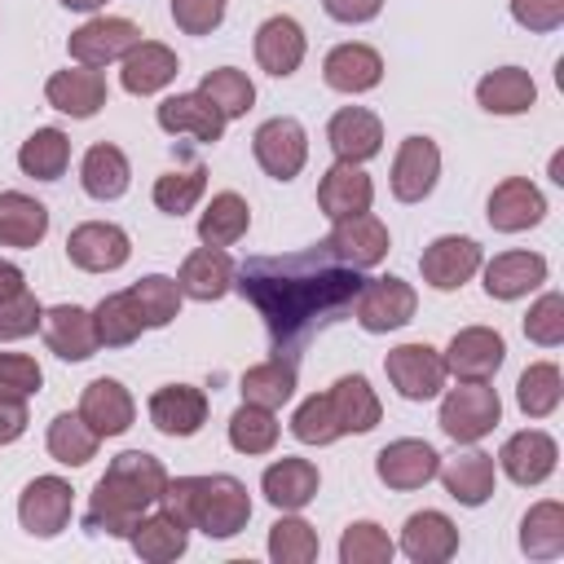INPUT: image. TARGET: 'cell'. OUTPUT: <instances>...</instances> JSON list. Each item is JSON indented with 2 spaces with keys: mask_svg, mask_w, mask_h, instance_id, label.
<instances>
[{
  "mask_svg": "<svg viewBox=\"0 0 564 564\" xmlns=\"http://www.w3.org/2000/svg\"><path fill=\"white\" fill-rule=\"evenodd\" d=\"M361 282V269L344 264L326 242L282 256H251L242 269H234V286L264 317L273 357L286 361L304 339L322 335L352 308Z\"/></svg>",
  "mask_w": 564,
  "mask_h": 564,
  "instance_id": "obj_1",
  "label": "cell"
},
{
  "mask_svg": "<svg viewBox=\"0 0 564 564\" xmlns=\"http://www.w3.org/2000/svg\"><path fill=\"white\" fill-rule=\"evenodd\" d=\"M167 485V467L145 454V449H123L106 476L93 485L88 511H84V529L88 533H110V538H128L137 529V520L159 507Z\"/></svg>",
  "mask_w": 564,
  "mask_h": 564,
  "instance_id": "obj_2",
  "label": "cell"
},
{
  "mask_svg": "<svg viewBox=\"0 0 564 564\" xmlns=\"http://www.w3.org/2000/svg\"><path fill=\"white\" fill-rule=\"evenodd\" d=\"M159 507L176 511L189 529L207 538H234L251 520V494L238 476L216 471V476H167Z\"/></svg>",
  "mask_w": 564,
  "mask_h": 564,
  "instance_id": "obj_3",
  "label": "cell"
},
{
  "mask_svg": "<svg viewBox=\"0 0 564 564\" xmlns=\"http://www.w3.org/2000/svg\"><path fill=\"white\" fill-rule=\"evenodd\" d=\"M502 419V401L498 388H489V379H458V388H449L441 397V432L458 445H476L485 441Z\"/></svg>",
  "mask_w": 564,
  "mask_h": 564,
  "instance_id": "obj_4",
  "label": "cell"
},
{
  "mask_svg": "<svg viewBox=\"0 0 564 564\" xmlns=\"http://www.w3.org/2000/svg\"><path fill=\"white\" fill-rule=\"evenodd\" d=\"M419 308V295L405 278H366L357 300H352V313H357V326L370 330V335H388V330H401Z\"/></svg>",
  "mask_w": 564,
  "mask_h": 564,
  "instance_id": "obj_5",
  "label": "cell"
},
{
  "mask_svg": "<svg viewBox=\"0 0 564 564\" xmlns=\"http://www.w3.org/2000/svg\"><path fill=\"white\" fill-rule=\"evenodd\" d=\"M141 44V26L132 18H88L79 31H70L66 40V53L75 66H110V62H123L132 48Z\"/></svg>",
  "mask_w": 564,
  "mask_h": 564,
  "instance_id": "obj_6",
  "label": "cell"
},
{
  "mask_svg": "<svg viewBox=\"0 0 564 564\" xmlns=\"http://www.w3.org/2000/svg\"><path fill=\"white\" fill-rule=\"evenodd\" d=\"M251 150H256V163L273 176V181H295L300 167L308 163V132L300 119L291 115H278V119H264L251 137Z\"/></svg>",
  "mask_w": 564,
  "mask_h": 564,
  "instance_id": "obj_7",
  "label": "cell"
},
{
  "mask_svg": "<svg viewBox=\"0 0 564 564\" xmlns=\"http://www.w3.org/2000/svg\"><path fill=\"white\" fill-rule=\"evenodd\" d=\"M128 256H132V238L115 220H84L66 238V260L84 273H115L128 264Z\"/></svg>",
  "mask_w": 564,
  "mask_h": 564,
  "instance_id": "obj_8",
  "label": "cell"
},
{
  "mask_svg": "<svg viewBox=\"0 0 564 564\" xmlns=\"http://www.w3.org/2000/svg\"><path fill=\"white\" fill-rule=\"evenodd\" d=\"M383 370H388V383L405 397V401H432L441 397L445 388V361L432 344H397L388 357H383Z\"/></svg>",
  "mask_w": 564,
  "mask_h": 564,
  "instance_id": "obj_9",
  "label": "cell"
},
{
  "mask_svg": "<svg viewBox=\"0 0 564 564\" xmlns=\"http://www.w3.org/2000/svg\"><path fill=\"white\" fill-rule=\"evenodd\" d=\"M485 256H480V242L476 238H463V234H441L423 247L419 256V269H423V282L432 291H458L463 282H471L480 273Z\"/></svg>",
  "mask_w": 564,
  "mask_h": 564,
  "instance_id": "obj_10",
  "label": "cell"
},
{
  "mask_svg": "<svg viewBox=\"0 0 564 564\" xmlns=\"http://www.w3.org/2000/svg\"><path fill=\"white\" fill-rule=\"evenodd\" d=\"M75 489L62 476H35L18 498V520L31 538H57L70 524Z\"/></svg>",
  "mask_w": 564,
  "mask_h": 564,
  "instance_id": "obj_11",
  "label": "cell"
},
{
  "mask_svg": "<svg viewBox=\"0 0 564 564\" xmlns=\"http://www.w3.org/2000/svg\"><path fill=\"white\" fill-rule=\"evenodd\" d=\"M445 375L454 379H494L498 366L507 361V339L494 326H463L441 352Z\"/></svg>",
  "mask_w": 564,
  "mask_h": 564,
  "instance_id": "obj_12",
  "label": "cell"
},
{
  "mask_svg": "<svg viewBox=\"0 0 564 564\" xmlns=\"http://www.w3.org/2000/svg\"><path fill=\"white\" fill-rule=\"evenodd\" d=\"M436 176H441V150L432 137H405L397 145V159H392V198L397 203H423L432 189H436Z\"/></svg>",
  "mask_w": 564,
  "mask_h": 564,
  "instance_id": "obj_13",
  "label": "cell"
},
{
  "mask_svg": "<svg viewBox=\"0 0 564 564\" xmlns=\"http://www.w3.org/2000/svg\"><path fill=\"white\" fill-rule=\"evenodd\" d=\"M436 467H441V454L427 441H414V436H401V441H392L375 454V476L388 489H401V494L423 489L427 480H436Z\"/></svg>",
  "mask_w": 564,
  "mask_h": 564,
  "instance_id": "obj_14",
  "label": "cell"
},
{
  "mask_svg": "<svg viewBox=\"0 0 564 564\" xmlns=\"http://www.w3.org/2000/svg\"><path fill=\"white\" fill-rule=\"evenodd\" d=\"M159 128L167 137H189V141H203V145H216L225 137V115L194 88V93H176V97H163L159 101Z\"/></svg>",
  "mask_w": 564,
  "mask_h": 564,
  "instance_id": "obj_15",
  "label": "cell"
},
{
  "mask_svg": "<svg viewBox=\"0 0 564 564\" xmlns=\"http://www.w3.org/2000/svg\"><path fill=\"white\" fill-rule=\"evenodd\" d=\"M326 247H330V251H335L344 264H352V269H375V264L388 256L392 238H388V225H383L379 216L361 212V216H344V220H330Z\"/></svg>",
  "mask_w": 564,
  "mask_h": 564,
  "instance_id": "obj_16",
  "label": "cell"
},
{
  "mask_svg": "<svg viewBox=\"0 0 564 564\" xmlns=\"http://www.w3.org/2000/svg\"><path fill=\"white\" fill-rule=\"evenodd\" d=\"M555 463H560V445L542 427H524V432L507 436L502 449H498V467L507 471V480H516L524 489L529 485H542L555 471Z\"/></svg>",
  "mask_w": 564,
  "mask_h": 564,
  "instance_id": "obj_17",
  "label": "cell"
},
{
  "mask_svg": "<svg viewBox=\"0 0 564 564\" xmlns=\"http://www.w3.org/2000/svg\"><path fill=\"white\" fill-rule=\"evenodd\" d=\"M375 203V181L361 172V163H344L335 159L326 167V176L317 181V207L326 220H344V216H361Z\"/></svg>",
  "mask_w": 564,
  "mask_h": 564,
  "instance_id": "obj_18",
  "label": "cell"
},
{
  "mask_svg": "<svg viewBox=\"0 0 564 564\" xmlns=\"http://www.w3.org/2000/svg\"><path fill=\"white\" fill-rule=\"evenodd\" d=\"M145 410L163 436H194L207 423V392L194 383H163L150 392Z\"/></svg>",
  "mask_w": 564,
  "mask_h": 564,
  "instance_id": "obj_19",
  "label": "cell"
},
{
  "mask_svg": "<svg viewBox=\"0 0 564 564\" xmlns=\"http://www.w3.org/2000/svg\"><path fill=\"white\" fill-rule=\"evenodd\" d=\"M436 476H441L445 494L454 502H463V507H485L494 498V489H498V463L485 449H463V454L445 458L436 467Z\"/></svg>",
  "mask_w": 564,
  "mask_h": 564,
  "instance_id": "obj_20",
  "label": "cell"
},
{
  "mask_svg": "<svg viewBox=\"0 0 564 564\" xmlns=\"http://www.w3.org/2000/svg\"><path fill=\"white\" fill-rule=\"evenodd\" d=\"M44 101L70 119H93L106 106V75L97 66H66L53 70L44 84Z\"/></svg>",
  "mask_w": 564,
  "mask_h": 564,
  "instance_id": "obj_21",
  "label": "cell"
},
{
  "mask_svg": "<svg viewBox=\"0 0 564 564\" xmlns=\"http://www.w3.org/2000/svg\"><path fill=\"white\" fill-rule=\"evenodd\" d=\"M546 216V198L529 176H507L494 185L489 194V225L498 234H524L533 225H542Z\"/></svg>",
  "mask_w": 564,
  "mask_h": 564,
  "instance_id": "obj_22",
  "label": "cell"
},
{
  "mask_svg": "<svg viewBox=\"0 0 564 564\" xmlns=\"http://www.w3.org/2000/svg\"><path fill=\"white\" fill-rule=\"evenodd\" d=\"M40 335L48 344V352H57L62 361H88L101 344L93 330V313L79 304H53L40 317Z\"/></svg>",
  "mask_w": 564,
  "mask_h": 564,
  "instance_id": "obj_23",
  "label": "cell"
},
{
  "mask_svg": "<svg viewBox=\"0 0 564 564\" xmlns=\"http://www.w3.org/2000/svg\"><path fill=\"white\" fill-rule=\"evenodd\" d=\"M304 53H308V40H304V26L295 18L273 13V18H264L256 26V62H260V70L286 79V75L300 70Z\"/></svg>",
  "mask_w": 564,
  "mask_h": 564,
  "instance_id": "obj_24",
  "label": "cell"
},
{
  "mask_svg": "<svg viewBox=\"0 0 564 564\" xmlns=\"http://www.w3.org/2000/svg\"><path fill=\"white\" fill-rule=\"evenodd\" d=\"M326 141H330L335 159H344V163H366V159H375V154L383 150V123H379V115L366 110V106H344V110L330 115Z\"/></svg>",
  "mask_w": 564,
  "mask_h": 564,
  "instance_id": "obj_25",
  "label": "cell"
},
{
  "mask_svg": "<svg viewBox=\"0 0 564 564\" xmlns=\"http://www.w3.org/2000/svg\"><path fill=\"white\" fill-rule=\"evenodd\" d=\"M401 555L414 564H445L458 551V529L445 511H414L401 524Z\"/></svg>",
  "mask_w": 564,
  "mask_h": 564,
  "instance_id": "obj_26",
  "label": "cell"
},
{
  "mask_svg": "<svg viewBox=\"0 0 564 564\" xmlns=\"http://www.w3.org/2000/svg\"><path fill=\"white\" fill-rule=\"evenodd\" d=\"M119 66H123V70H119V84H123V93H132V97H154V93H163V88L181 75L176 53H172L167 44H159V40H141Z\"/></svg>",
  "mask_w": 564,
  "mask_h": 564,
  "instance_id": "obj_27",
  "label": "cell"
},
{
  "mask_svg": "<svg viewBox=\"0 0 564 564\" xmlns=\"http://www.w3.org/2000/svg\"><path fill=\"white\" fill-rule=\"evenodd\" d=\"M79 414L97 436H123L137 419V401L119 379H93L79 397Z\"/></svg>",
  "mask_w": 564,
  "mask_h": 564,
  "instance_id": "obj_28",
  "label": "cell"
},
{
  "mask_svg": "<svg viewBox=\"0 0 564 564\" xmlns=\"http://www.w3.org/2000/svg\"><path fill=\"white\" fill-rule=\"evenodd\" d=\"M317 485H322L317 467L308 458H291V454L278 458V463H269L264 476H260V494L278 511H304L317 498Z\"/></svg>",
  "mask_w": 564,
  "mask_h": 564,
  "instance_id": "obj_29",
  "label": "cell"
},
{
  "mask_svg": "<svg viewBox=\"0 0 564 564\" xmlns=\"http://www.w3.org/2000/svg\"><path fill=\"white\" fill-rule=\"evenodd\" d=\"M322 79L335 88V93H370L379 88L383 79V57L370 48V44H335L322 62Z\"/></svg>",
  "mask_w": 564,
  "mask_h": 564,
  "instance_id": "obj_30",
  "label": "cell"
},
{
  "mask_svg": "<svg viewBox=\"0 0 564 564\" xmlns=\"http://www.w3.org/2000/svg\"><path fill=\"white\" fill-rule=\"evenodd\" d=\"M485 269V295L489 300H520L546 282V260L538 251H502Z\"/></svg>",
  "mask_w": 564,
  "mask_h": 564,
  "instance_id": "obj_31",
  "label": "cell"
},
{
  "mask_svg": "<svg viewBox=\"0 0 564 564\" xmlns=\"http://www.w3.org/2000/svg\"><path fill=\"white\" fill-rule=\"evenodd\" d=\"M128 542H132V551H137L145 564H167V560L185 555V546H189V524H185L176 511L159 507V511H145V516L137 520V529L128 533Z\"/></svg>",
  "mask_w": 564,
  "mask_h": 564,
  "instance_id": "obj_32",
  "label": "cell"
},
{
  "mask_svg": "<svg viewBox=\"0 0 564 564\" xmlns=\"http://www.w3.org/2000/svg\"><path fill=\"white\" fill-rule=\"evenodd\" d=\"M326 401H330V414L339 423V436H348V432L361 436V432H370L383 419V405H379V397H375V388H370L366 375H339L330 383Z\"/></svg>",
  "mask_w": 564,
  "mask_h": 564,
  "instance_id": "obj_33",
  "label": "cell"
},
{
  "mask_svg": "<svg viewBox=\"0 0 564 564\" xmlns=\"http://www.w3.org/2000/svg\"><path fill=\"white\" fill-rule=\"evenodd\" d=\"M176 286H181V295H189V300H220L229 286H234V260L225 256V247H198V251H189L185 260H181V273H176Z\"/></svg>",
  "mask_w": 564,
  "mask_h": 564,
  "instance_id": "obj_34",
  "label": "cell"
},
{
  "mask_svg": "<svg viewBox=\"0 0 564 564\" xmlns=\"http://www.w3.org/2000/svg\"><path fill=\"white\" fill-rule=\"evenodd\" d=\"M79 181H84V194L97 198V203H115L128 194L132 185V167H128V154L110 141H97L88 145L84 163H79Z\"/></svg>",
  "mask_w": 564,
  "mask_h": 564,
  "instance_id": "obj_35",
  "label": "cell"
},
{
  "mask_svg": "<svg viewBox=\"0 0 564 564\" xmlns=\"http://www.w3.org/2000/svg\"><path fill=\"white\" fill-rule=\"evenodd\" d=\"M476 101L489 115H524L538 101V84H533V75L524 66H498V70L480 75Z\"/></svg>",
  "mask_w": 564,
  "mask_h": 564,
  "instance_id": "obj_36",
  "label": "cell"
},
{
  "mask_svg": "<svg viewBox=\"0 0 564 564\" xmlns=\"http://www.w3.org/2000/svg\"><path fill=\"white\" fill-rule=\"evenodd\" d=\"M48 234V207L22 189H4L0 194V247H35Z\"/></svg>",
  "mask_w": 564,
  "mask_h": 564,
  "instance_id": "obj_37",
  "label": "cell"
},
{
  "mask_svg": "<svg viewBox=\"0 0 564 564\" xmlns=\"http://www.w3.org/2000/svg\"><path fill=\"white\" fill-rule=\"evenodd\" d=\"M93 330H97V344L101 348H128L141 339L145 322H141V308L132 300V291H115V295H101L97 308H93Z\"/></svg>",
  "mask_w": 564,
  "mask_h": 564,
  "instance_id": "obj_38",
  "label": "cell"
},
{
  "mask_svg": "<svg viewBox=\"0 0 564 564\" xmlns=\"http://www.w3.org/2000/svg\"><path fill=\"white\" fill-rule=\"evenodd\" d=\"M251 229V207L242 194L225 189V194H212V203L203 207L198 216V238L207 247H234L242 234Z\"/></svg>",
  "mask_w": 564,
  "mask_h": 564,
  "instance_id": "obj_39",
  "label": "cell"
},
{
  "mask_svg": "<svg viewBox=\"0 0 564 564\" xmlns=\"http://www.w3.org/2000/svg\"><path fill=\"white\" fill-rule=\"evenodd\" d=\"M520 551L529 560H555V555H564V507L555 498L529 507V516L520 520Z\"/></svg>",
  "mask_w": 564,
  "mask_h": 564,
  "instance_id": "obj_40",
  "label": "cell"
},
{
  "mask_svg": "<svg viewBox=\"0 0 564 564\" xmlns=\"http://www.w3.org/2000/svg\"><path fill=\"white\" fill-rule=\"evenodd\" d=\"M66 163H70V137L62 128H35L18 150V167L35 181H57Z\"/></svg>",
  "mask_w": 564,
  "mask_h": 564,
  "instance_id": "obj_41",
  "label": "cell"
},
{
  "mask_svg": "<svg viewBox=\"0 0 564 564\" xmlns=\"http://www.w3.org/2000/svg\"><path fill=\"white\" fill-rule=\"evenodd\" d=\"M242 401H251V405H264V410H278V405H286L291 397H295V361H286V357H269V361H260V366H251L247 375H242Z\"/></svg>",
  "mask_w": 564,
  "mask_h": 564,
  "instance_id": "obj_42",
  "label": "cell"
},
{
  "mask_svg": "<svg viewBox=\"0 0 564 564\" xmlns=\"http://www.w3.org/2000/svg\"><path fill=\"white\" fill-rule=\"evenodd\" d=\"M560 397H564V375H560L555 361H533V366L520 375V383H516V405H520V414H529V419L555 414V410H560Z\"/></svg>",
  "mask_w": 564,
  "mask_h": 564,
  "instance_id": "obj_43",
  "label": "cell"
},
{
  "mask_svg": "<svg viewBox=\"0 0 564 564\" xmlns=\"http://www.w3.org/2000/svg\"><path fill=\"white\" fill-rule=\"evenodd\" d=\"M44 445H48V454H53L62 467H84L88 458H97L101 436H97V432L84 423V414L75 410V414H57V419L48 423Z\"/></svg>",
  "mask_w": 564,
  "mask_h": 564,
  "instance_id": "obj_44",
  "label": "cell"
},
{
  "mask_svg": "<svg viewBox=\"0 0 564 564\" xmlns=\"http://www.w3.org/2000/svg\"><path fill=\"white\" fill-rule=\"evenodd\" d=\"M132 300H137V308H141V322H145V330H159V326H167V322H176L181 317V286H176V278H167V273H145V278H137L132 286Z\"/></svg>",
  "mask_w": 564,
  "mask_h": 564,
  "instance_id": "obj_45",
  "label": "cell"
},
{
  "mask_svg": "<svg viewBox=\"0 0 564 564\" xmlns=\"http://www.w3.org/2000/svg\"><path fill=\"white\" fill-rule=\"evenodd\" d=\"M198 93H203L225 119H242V115L256 106V84H251L247 70H238V66H216V70H207L203 84H198Z\"/></svg>",
  "mask_w": 564,
  "mask_h": 564,
  "instance_id": "obj_46",
  "label": "cell"
},
{
  "mask_svg": "<svg viewBox=\"0 0 564 564\" xmlns=\"http://www.w3.org/2000/svg\"><path fill=\"white\" fill-rule=\"evenodd\" d=\"M322 551L317 542V529L308 520H300L295 511H282V520H273L269 529V555L278 564H313Z\"/></svg>",
  "mask_w": 564,
  "mask_h": 564,
  "instance_id": "obj_47",
  "label": "cell"
},
{
  "mask_svg": "<svg viewBox=\"0 0 564 564\" xmlns=\"http://www.w3.org/2000/svg\"><path fill=\"white\" fill-rule=\"evenodd\" d=\"M229 445L238 454H269L278 445V419H273V410L242 401L229 414Z\"/></svg>",
  "mask_w": 564,
  "mask_h": 564,
  "instance_id": "obj_48",
  "label": "cell"
},
{
  "mask_svg": "<svg viewBox=\"0 0 564 564\" xmlns=\"http://www.w3.org/2000/svg\"><path fill=\"white\" fill-rule=\"evenodd\" d=\"M203 189H207V167L203 163H194L185 172H163L154 181V207L167 212V216H185V212H194Z\"/></svg>",
  "mask_w": 564,
  "mask_h": 564,
  "instance_id": "obj_49",
  "label": "cell"
},
{
  "mask_svg": "<svg viewBox=\"0 0 564 564\" xmlns=\"http://www.w3.org/2000/svg\"><path fill=\"white\" fill-rule=\"evenodd\" d=\"M397 555V542L375 520H357L339 538V564H388Z\"/></svg>",
  "mask_w": 564,
  "mask_h": 564,
  "instance_id": "obj_50",
  "label": "cell"
},
{
  "mask_svg": "<svg viewBox=\"0 0 564 564\" xmlns=\"http://www.w3.org/2000/svg\"><path fill=\"white\" fill-rule=\"evenodd\" d=\"M291 436L304 441V445H330V441H339V423H335V414H330L326 392H313V397H304V401L295 405V414H291Z\"/></svg>",
  "mask_w": 564,
  "mask_h": 564,
  "instance_id": "obj_51",
  "label": "cell"
},
{
  "mask_svg": "<svg viewBox=\"0 0 564 564\" xmlns=\"http://www.w3.org/2000/svg\"><path fill=\"white\" fill-rule=\"evenodd\" d=\"M524 335H529L538 348H560V344H564V295H560V291H546V295L529 308Z\"/></svg>",
  "mask_w": 564,
  "mask_h": 564,
  "instance_id": "obj_52",
  "label": "cell"
},
{
  "mask_svg": "<svg viewBox=\"0 0 564 564\" xmlns=\"http://www.w3.org/2000/svg\"><path fill=\"white\" fill-rule=\"evenodd\" d=\"M40 317H44V304L31 291H18V295L0 300V344H13V339L35 335L40 330Z\"/></svg>",
  "mask_w": 564,
  "mask_h": 564,
  "instance_id": "obj_53",
  "label": "cell"
},
{
  "mask_svg": "<svg viewBox=\"0 0 564 564\" xmlns=\"http://www.w3.org/2000/svg\"><path fill=\"white\" fill-rule=\"evenodd\" d=\"M44 383V370L26 352H0V397H22L31 401Z\"/></svg>",
  "mask_w": 564,
  "mask_h": 564,
  "instance_id": "obj_54",
  "label": "cell"
},
{
  "mask_svg": "<svg viewBox=\"0 0 564 564\" xmlns=\"http://www.w3.org/2000/svg\"><path fill=\"white\" fill-rule=\"evenodd\" d=\"M172 22L185 35H212L225 22V0H172Z\"/></svg>",
  "mask_w": 564,
  "mask_h": 564,
  "instance_id": "obj_55",
  "label": "cell"
},
{
  "mask_svg": "<svg viewBox=\"0 0 564 564\" xmlns=\"http://www.w3.org/2000/svg\"><path fill=\"white\" fill-rule=\"evenodd\" d=\"M511 18L524 31H555L564 26V0H511Z\"/></svg>",
  "mask_w": 564,
  "mask_h": 564,
  "instance_id": "obj_56",
  "label": "cell"
},
{
  "mask_svg": "<svg viewBox=\"0 0 564 564\" xmlns=\"http://www.w3.org/2000/svg\"><path fill=\"white\" fill-rule=\"evenodd\" d=\"M322 9L335 18V22H348V26H361L370 18H379L383 0H322Z\"/></svg>",
  "mask_w": 564,
  "mask_h": 564,
  "instance_id": "obj_57",
  "label": "cell"
},
{
  "mask_svg": "<svg viewBox=\"0 0 564 564\" xmlns=\"http://www.w3.org/2000/svg\"><path fill=\"white\" fill-rule=\"evenodd\" d=\"M26 401L22 397H0V445H13L26 432Z\"/></svg>",
  "mask_w": 564,
  "mask_h": 564,
  "instance_id": "obj_58",
  "label": "cell"
},
{
  "mask_svg": "<svg viewBox=\"0 0 564 564\" xmlns=\"http://www.w3.org/2000/svg\"><path fill=\"white\" fill-rule=\"evenodd\" d=\"M18 291H26V273L13 260H0V300H9Z\"/></svg>",
  "mask_w": 564,
  "mask_h": 564,
  "instance_id": "obj_59",
  "label": "cell"
},
{
  "mask_svg": "<svg viewBox=\"0 0 564 564\" xmlns=\"http://www.w3.org/2000/svg\"><path fill=\"white\" fill-rule=\"evenodd\" d=\"M66 9H75V13H93V9H101L106 0H62Z\"/></svg>",
  "mask_w": 564,
  "mask_h": 564,
  "instance_id": "obj_60",
  "label": "cell"
},
{
  "mask_svg": "<svg viewBox=\"0 0 564 564\" xmlns=\"http://www.w3.org/2000/svg\"><path fill=\"white\" fill-rule=\"evenodd\" d=\"M551 181H555V185H564V159H560V154L551 159Z\"/></svg>",
  "mask_w": 564,
  "mask_h": 564,
  "instance_id": "obj_61",
  "label": "cell"
}]
</instances>
